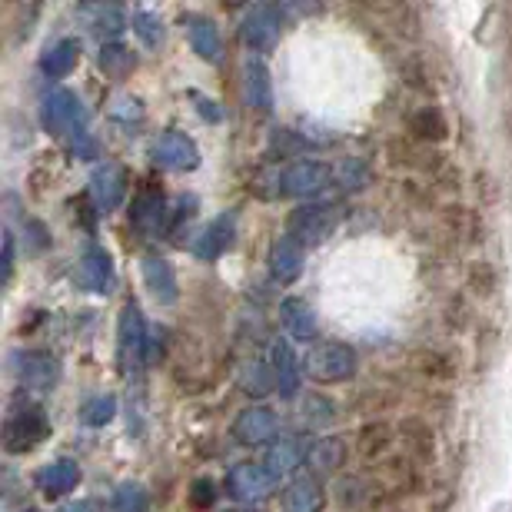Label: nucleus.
Returning a JSON list of instances; mask_svg holds the SVG:
<instances>
[{"label":"nucleus","instance_id":"423d86ee","mask_svg":"<svg viewBox=\"0 0 512 512\" xmlns=\"http://www.w3.org/2000/svg\"><path fill=\"white\" fill-rule=\"evenodd\" d=\"M60 360L54 353H40V350H24V353H14V373L20 386L34 389V393H47L60 383Z\"/></svg>","mask_w":512,"mask_h":512},{"label":"nucleus","instance_id":"6e6552de","mask_svg":"<svg viewBox=\"0 0 512 512\" xmlns=\"http://www.w3.org/2000/svg\"><path fill=\"white\" fill-rule=\"evenodd\" d=\"M280 30H283L280 10L266 7V4L253 7L250 14L240 20V40L250 50H270V47H276V40H280Z\"/></svg>","mask_w":512,"mask_h":512},{"label":"nucleus","instance_id":"6ab92c4d","mask_svg":"<svg viewBox=\"0 0 512 512\" xmlns=\"http://www.w3.org/2000/svg\"><path fill=\"white\" fill-rule=\"evenodd\" d=\"M280 323L293 340H313L320 330V316L313 313V306L300 300V296H286L280 303Z\"/></svg>","mask_w":512,"mask_h":512},{"label":"nucleus","instance_id":"dca6fc26","mask_svg":"<svg viewBox=\"0 0 512 512\" xmlns=\"http://www.w3.org/2000/svg\"><path fill=\"white\" fill-rule=\"evenodd\" d=\"M120 360H147V323H143L137 303H127L124 313H120Z\"/></svg>","mask_w":512,"mask_h":512},{"label":"nucleus","instance_id":"4c0bfd02","mask_svg":"<svg viewBox=\"0 0 512 512\" xmlns=\"http://www.w3.org/2000/svg\"><path fill=\"white\" fill-rule=\"evenodd\" d=\"M190 506L193 509H210L213 503H217V486H213V479H197V483L190 486Z\"/></svg>","mask_w":512,"mask_h":512},{"label":"nucleus","instance_id":"4be33fe9","mask_svg":"<svg viewBox=\"0 0 512 512\" xmlns=\"http://www.w3.org/2000/svg\"><path fill=\"white\" fill-rule=\"evenodd\" d=\"M273 370H276V389H280V396L293 399L300 393V360H296V350L286 340L273 343Z\"/></svg>","mask_w":512,"mask_h":512},{"label":"nucleus","instance_id":"a18cd8bd","mask_svg":"<svg viewBox=\"0 0 512 512\" xmlns=\"http://www.w3.org/2000/svg\"><path fill=\"white\" fill-rule=\"evenodd\" d=\"M67 512H90V506L87 503H77V506H70Z\"/></svg>","mask_w":512,"mask_h":512},{"label":"nucleus","instance_id":"b1692460","mask_svg":"<svg viewBox=\"0 0 512 512\" xmlns=\"http://www.w3.org/2000/svg\"><path fill=\"white\" fill-rule=\"evenodd\" d=\"M77 60H80V44L77 40H57V44H50L44 50V57H40V70H44L47 77H67V74H74V67H77Z\"/></svg>","mask_w":512,"mask_h":512},{"label":"nucleus","instance_id":"49530a36","mask_svg":"<svg viewBox=\"0 0 512 512\" xmlns=\"http://www.w3.org/2000/svg\"><path fill=\"white\" fill-rule=\"evenodd\" d=\"M237 512H243V509H237Z\"/></svg>","mask_w":512,"mask_h":512},{"label":"nucleus","instance_id":"4468645a","mask_svg":"<svg viewBox=\"0 0 512 512\" xmlns=\"http://www.w3.org/2000/svg\"><path fill=\"white\" fill-rule=\"evenodd\" d=\"M140 270H143V283H147V290L153 293V300L163 306L177 303L180 283H177V270L170 266V260H163V256H143Z\"/></svg>","mask_w":512,"mask_h":512},{"label":"nucleus","instance_id":"9d476101","mask_svg":"<svg viewBox=\"0 0 512 512\" xmlns=\"http://www.w3.org/2000/svg\"><path fill=\"white\" fill-rule=\"evenodd\" d=\"M90 197H94L100 213H114L127 197V173L120 163H104L90 177Z\"/></svg>","mask_w":512,"mask_h":512},{"label":"nucleus","instance_id":"a211bd4d","mask_svg":"<svg viewBox=\"0 0 512 512\" xmlns=\"http://www.w3.org/2000/svg\"><path fill=\"white\" fill-rule=\"evenodd\" d=\"M303 263H306V253H303V247L293 237H283V240L273 243V250H270V276H273L276 283H283V286L296 283V280H300V273H303Z\"/></svg>","mask_w":512,"mask_h":512},{"label":"nucleus","instance_id":"cd10ccee","mask_svg":"<svg viewBox=\"0 0 512 512\" xmlns=\"http://www.w3.org/2000/svg\"><path fill=\"white\" fill-rule=\"evenodd\" d=\"M237 383L243 393H250V396H266L270 389L276 386V370H273V363H263V360H250V363H243L240 366V373H237Z\"/></svg>","mask_w":512,"mask_h":512},{"label":"nucleus","instance_id":"39448f33","mask_svg":"<svg viewBox=\"0 0 512 512\" xmlns=\"http://www.w3.org/2000/svg\"><path fill=\"white\" fill-rule=\"evenodd\" d=\"M80 120H84V104L74 90H50L40 104V124L50 133V137H64V133H74L80 130Z\"/></svg>","mask_w":512,"mask_h":512},{"label":"nucleus","instance_id":"0eeeda50","mask_svg":"<svg viewBox=\"0 0 512 512\" xmlns=\"http://www.w3.org/2000/svg\"><path fill=\"white\" fill-rule=\"evenodd\" d=\"M153 160L160 163L163 170H173V173H190L200 167V150L187 133L180 130H170L153 143Z\"/></svg>","mask_w":512,"mask_h":512},{"label":"nucleus","instance_id":"393cba45","mask_svg":"<svg viewBox=\"0 0 512 512\" xmlns=\"http://www.w3.org/2000/svg\"><path fill=\"white\" fill-rule=\"evenodd\" d=\"M303 459H310L303 439H283V443H276L270 453H266V469H270L273 476H293V469H300Z\"/></svg>","mask_w":512,"mask_h":512},{"label":"nucleus","instance_id":"37998d69","mask_svg":"<svg viewBox=\"0 0 512 512\" xmlns=\"http://www.w3.org/2000/svg\"><path fill=\"white\" fill-rule=\"evenodd\" d=\"M416 360H419V366H423V370H426L429 376H453V373H449V363L443 360V356H436V353H419Z\"/></svg>","mask_w":512,"mask_h":512},{"label":"nucleus","instance_id":"ddd939ff","mask_svg":"<svg viewBox=\"0 0 512 512\" xmlns=\"http://www.w3.org/2000/svg\"><path fill=\"white\" fill-rule=\"evenodd\" d=\"M243 97L256 114H270L273 110V84H270V67L260 57L243 60Z\"/></svg>","mask_w":512,"mask_h":512},{"label":"nucleus","instance_id":"f03ea898","mask_svg":"<svg viewBox=\"0 0 512 512\" xmlns=\"http://www.w3.org/2000/svg\"><path fill=\"white\" fill-rule=\"evenodd\" d=\"M336 220H340V210L333 203H306V207L293 210L290 223V237L300 243V247H320V243L330 240V233L336 230Z\"/></svg>","mask_w":512,"mask_h":512},{"label":"nucleus","instance_id":"20e7f679","mask_svg":"<svg viewBox=\"0 0 512 512\" xmlns=\"http://www.w3.org/2000/svg\"><path fill=\"white\" fill-rule=\"evenodd\" d=\"M333 183V170L326 163H316V160H300V163H290L280 177H276V187H280V197H296V200H306V197H320V193Z\"/></svg>","mask_w":512,"mask_h":512},{"label":"nucleus","instance_id":"f257e3e1","mask_svg":"<svg viewBox=\"0 0 512 512\" xmlns=\"http://www.w3.org/2000/svg\"><path fill=\"white\" fill-rule=\"evenodd\" d=\"M50 433V419L37 403H17L10 406L4 423V449L7 453H27L37 443H44Z\"/></svg>","mask_w":512,"mask_h":512},{"label":"nucleus","instance_id":"a19ab883","mask_svg":"<svg viewBox=\"0 0 512 512\" xmlns=\"http://www.w3.org/2000/svg\"><path fill=\"white\" fill-rule=\"evenodd\" d=\"M190 100L197 104V110H200V117H203V120H210V124H220V120H223V107L217 104V100L203 97V94H197V90H190Z\"/></svg>","mask_w":512,"mask_h":512},{"label":"nucleus","instance_id":"9b49d317","mask_svg":"<svg viewBox=\"0 0 512 512\" xmlns=\"http://www.w3.org/2000/svg\"><path fill=\"white\" fill-rule=\"evenodd\" d=\"M227 489H230V496L237 499V503H256V499H263L273 489V473L266 466L243 463L237 469H230Z\"/></svg>","mask_w":512,"mask_h":512},{"label":"nucleus","instance_id":"bb28decb","mask_svg":"<svg viewBox=\"0 0 512 512\" xmlns=\"http://www.w3.org/2000/svg\"><path fill=\"white\" fill-rule=\"evenodd\" d=\"M343 463H346V443H343L340 436H326V439H320V443H313V449H310V466L320 476L340 473Z\"/></svg>","mask_w":512,"mask_h":512},{"label":"nucleus","instance_id":"e433bc0d","mask_svg":"<svg viewBox=\"0 0 512 512\" xmlns=\"http://www.w3.org/2000/svg\"><path fill=\"white\" fill-rule=\"evenodd\" d=\"M100 67H104L107 74H114V77H124L127 70L133 67V54L127 47H120V44H107L104 50H100Z\"/></svg>","mask_w":512,"mask_h":512},{"label":"nucleus","instance_id":"c756f323","mask_svg":"<svg viewBox=\"0 0 512 512\" xmlns=\"http://www.w3.org/2000/svg\"><path fill=\"white\" fill-rule=\"evenodd\" d=\"M389 439H393V429H389L386 423H370V426L360 429V439H356V453L366 456V459H373V456L386 453Z\"/></svg>","mask_w":512,"mask_h":512},{"label":"nucleus","instance_id":"412c9836","mask_svg":"<svg viewBox=\"0 0 512 512\" xmlns=\"http://www.w3.org/2000/svg\"><path fill=\"white\" fill-rule=\"evenodd\" d=\"M383 499L380 486L366 476H343L336 483V503L343 509H373Z\"/></svg>","mask_w":512,"mask_h":512},{"label":"nucleus","instance_id":"1a4fd4ad","mask_svg":"<svg viewBox=\"0 0 512 512\" xmlns=\"http://www.w3.org/2000/svg\"><path fill=\"white\" fill-rule=\"evenodd\" d=\"M276 433H280V416L270 406H250L233 419V436L243 446H266L276 439Z\"/></svg>","mask_w":512,"mask_h":512},{"label":"nucleus","instance_id":"2eb2a0df","mask_svg":"<svg viewBox=\"0 0 512 512\" xmlns=\"http://www.w3.org/2000/svg\"><path fill=\"white\" fill-rule=\"evenodd\" d=\"M77 283L87 293H107L114 286V260L107 250L90 247L77 263Z\"/></svg>","mask_w":512,"mask_h":512},{"label":"nucleus","instance_id":"473e14b6","mask_svg":"<svg viewBox=\"0 0 512 512\" xmlns=\"http://www.w3.org/2000/svg\"><path fill=\"white\" fill-rule=\"evenodd\" d=\"M84 17H90V27L97 30L100 37H114L124 30V10L120 7H84Z\"/></svg>","mask_w":512,"mask_h":512},{"label":"nucleus","instance_id":"5701e85b","mask_svg":"<svg viewBox=\"0 0 512 512\" xmlns=\"http://www.w3.org/2000/svg\"><path fill=\"white\" fill-rule=\"evenodd\" d=\"M163 213H167V203H163L160 190H140L133 197L130 207V223L143 233H157L163 227Z\"/></svg>","mask_w":512,"mask_h":512},{"label":"nucleus","instance_id":"f8f14e48","mask_svg":"<svg viewBox=\"0 0 512 512\" xmlns=\"http://www.w3.org/2000/svg\"><path fill=\"white\" fill-rule=\"evenodd\" d=\"M233 240H237V213L227 210L193 240V256H200V260H217V256H223L233 247Z\"/></svg>","mask_w":512,"mask_h":512},{"label":"nucleus","instance_id":"7ed1b4c3","mask_svg":"<svg viewBox=\"0 0 512 512\" xmlns=\"http://www.w3.org/2000/svg\"><path fill=\"white\" fill-rule=\"evenodd\" d=\"M306 373L316 383H343L356 376V350L346 343H320L306 356Z\"/></svg>","mask_w":512,"mask_h":512},{"label":"nucleus","instance_id":"7c9ffc66","mask_svg":"<svg viewBox=\"0 0 512 512\" xmlns=\"http://www.w3.org/2000/svg\"><path fill=\"white\" fill-rule=\"evenodd\" d=\"M336 416V406L330 396H320V393H310L303 396V406H300V419L306 426H330Z\"/></svg>","mask_w":512,"mask_h":512},{"label":"nucleus","instance_id":"2f4dec72","mask_svg":"<svg viewBox=\"0 0 512 512\" xmlns=\"http://www.w3.org/2000/svg\"><path fill=\"white\" fill-rule=\"evenodd\" d=\"M409 127H413V133H419V137H426V140H446V117L439 114L436 107H423V110H416L413 120H409Z\"/></svg>","mask_w":512,"mask_h":512},{"label":"nucleus","instance_id":"ea45409f","mask_svg":"<svg viewBox=\"0 0 512 512\" xmlns=\"http://www.w3.org/2000/svg\"><path fill=\"white\" fill-rule=\"evenodd\" d=\"M110 114H114L117 120H140L143 117V104L137 97H130V94H120L114 100V107H110Z\"/></svg>","mask_w":512,"mask_h":512},{"label":"nucleus","instance_id":"58836bf2","mask_svg":"<svg viewBox=\"0 0 512 512\" xmlns=\"http://www.w3.org/2000/svg\"><path fill=\"white\" fill-rule=\"evenodd\" d=\"M70 150H74V157H80V160H97V153H100L97 140L90 137V133H87L84 127L74 130V140H70Z\"/></svg>","mask_w":512,"mask_h":512},{"label":"nucleus","instance_id":"f3484780","mask_svg":"<svg viewBox=\"0 0 512 512\" xmlns=\"http://www.w3.org/2000/svg\"><path fill=\"white\" fill-rule=\"evenodd\" d=\"M183 27H187L193 54H200V60H207V64H223V37L210 17L187 14L183 17Z\"/></svg>","mask_w":512,"mask_h":512},{"label":"nucleus","instance_id":"f704fd0d","mask_svg":"<svg viewBox=\"0 0 512 512\" xmlns=\"http://www.w3.org/2000/svg\"><path fill=\"white\" fill-rule=\"evenodd\" d=\"M114 416H117V396H110V393L90 399V403L80 409V419H84V426H90V429L107 426Z\"/></svg>","mask_w":512,"mask_h":512},{"label":"nucleus","instance_id":"c03bdc74","mask_svg":"<svg viewBox=\"0 0 512 512\" xmlns=\"http://www.w3.org/2000/svg\"><path fill=\"white\" fill-rule=\"evenodd\" d=\"M14 276V233L4 230V283Z\"/></svg>","mask_w":512,"mask_h":512},{"label":"nucleus","instance_id":"72a5a7b5","mask_svg":"<svg viewBox=\"0 0 512 512\" xmlns=\"http://www.w3.org/2000/svg\"><path fill=\"white\" fill-rule=\"evenodd\" d=\"M114 509L117 512H150V496L140 483H120L114 489Z\"/></svg>","mask_w":512,"mask_h":512},{"label":"nucleus","instance_id":"aec40b11","mask_svg":"<svg viewBox=\"0 0 512 512\" xmlns=\"http://www.w3.org/2000/svg\"><path fill=\"white\" fill-rule=\"evenodd\" d=\"M77 483H80V469H77L74 459H54V463L37 473V489L47 499L67 496Z\"/></svg>","mask_w":512,"mask_h":512},{"label":"nucleus","instance_id":"a878e982","mask_svg":"<svg viewBox=\"0 0 512 512\" xmlns=\"http://www.w3.org/2000/svg\"><path fill=\"white\" fill-rule=\"evenodd\" d=\"M286 512H320L323 509V489L313 479H293L283 493Z\"/></svg>","mask_w":512,"mask_h":512},{"label":"nucleus","instance_id":"de8ad7c7","mask_svg":"<svg viewBox=\"0 0 512 512\" xmlns=\"http://www.w3.org/2000/svg\"><path fill=\"white\" fill-rule=\"evenodd\" d=\"M30 512H34V509H30Z\"/></svg>","mask_w":512,"mask_h":512},{"label":"nucleus","instance_id":"79ce46f5","mask_svg":"<svg viewBox=\"0 0 512 512\" xmlns=\"http://www.w3.org/2000/svg\"><path fill=\"white\" fill-rule=\"evenodd\" d=\"M27 240H30V253H44L50 247L44 223H37V220H27Z\"/></svg>","mask_w":512,"mask_h":512},{"label":"nucleus","instance_id":"c85d7f7f","mask_svg":"<svg viewBox=\"0 0 512 512\" xmlns=\"http://www.w3.org/2000/svg\"><path fill=\"white\" fill-rule=\"evenodd\" d=\"M333 180H336V187L346 190V193H360V190L370 187L373 170H370V163L360 160V157H346L340 167L333 170Z\"/></svg>","mask_w":512,"mask_h":512},{"label":"nucleus","instance_id":"c9c22d12","mask_svg":"<svg viewBox=\"0 0 512 512\" xmlns=\"http://www.w3.org/2000/svg\"><path fill=\"white\" fill-rule=\"evenodd\" d=\"M133 34H137L147 47H157L163 40V20L153 10H137L133 14Z\"/></svg>","mask_w":512,"mask_h":512}]
</instances>
